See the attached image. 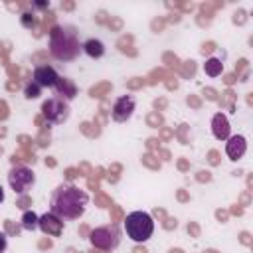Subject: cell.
<instances>
[{"label": "cell", "mask_w": 253, "mask_h": 253, "mask_svg": "<svg viewBox=\"0 0 253 253\" xmlns=\"http://www.w3.org/2000/svg\"><path fill=\"white\" fill-rule=\"evenodd\" d=\"M89 204V194L73 184H59L49 198V211L59 219H77L85 213Z\"/></svg>", "instance_id": "6da1fadb"}, {"label": "cell", "mask_w": 253, "mask_h": 253, "mask_svg": "<svg viewBox=\"0 0 253 253\" xmlns=\"http://www.w3.org/2000/svg\"><path fill=\"white\" fill-rule=\"evenodd\" d=\"M49 49L59 61H71L79 53V40L73 28L55 26L49 32Z\"/></svg>", "instance_id": "7a4b0ae2"}, {"label": "cell", "mask_w": 253, "mask_h": 253, "mask_svg": "<svg viewBox=\"0 0 253 253\" xmlns=\"http://www.w3.org/2000/svg\"><path fill=\"white\" fill-rule=\"evenodd\" d=\"M125 231L126 237L134 243H144L154 233V219L148 211H130L125 219Z\"/></svg>", "instance_id": "3957f363"}, {"label": "cell", "mask_w": 253, "mask_h": 253, "mask_svg": "<svg viewBox=\"0 0 253 253\" xmlns=\"http://www.w3.org/2000/svg\"><path fill=\"white\" fill-rule=\"evenodd\" d=\"M89 243L103 251H113L121 243V231L117 225H101L89 233Z\"/></svg>", "instance_id": "277c9868"}, {"label": "cell", "mask_w": 253, "mask_h": 253, "mask_svg": "<svg viewBox=\"0 0 253 253\" xmlns=\"http://www.w3.org/2000/svg\"><path fill=\"white\" fill-rule=\"evenodd\" d=\"M36 184V174L28 166H12L8 172V186L14 190L16 196L28 194Z\"/></svg>", "instance_id": "5b68a950"}, {"label": "cell", "mask_w": 253, "mask_h": 253, "mask_svg": "<svg viewBox=\"0 0 253 253\" xmlns=\"http://www.w3.org/2000/svg\"><path fill=\"white\" fill-rule=\"evenodd\" d=\"M42 113H43V117H45L47 123L61 125V123H65L69 119V105L61 97H49L42 105Z\"/></svg>", "instance_id": "8992f818"}, {"label": "cell", "mask_w": 253, "mask_h": 253, "mask_svg": "<svg viewBox=\"0 0 253 253\" xmlns=\"http://www.w3.org/2000/svg\"><path fill=\"white\" fill-rule=\"evenodd\" d=\"M134 107H136V101L132 95H121L115 103H113V109H111V117L115 123H126L132 113H134Z\"/></svg>", "instance_id": "52a82bcc"}, {"label": "cell", "mask_w": 253, "mask_h": 253, "mask_svg": "<svg viewBox=\"0 0 253 253\" xmlns=\"http://www.w3.org/2000/svg\"><path fill=\"white\" fill-rule=\"evenodd\" d=\"M32 81L42 89L43 87H55L59 81V73L51 65H38L32 73Z\"/></svg>", "instance_id": "ba28073f"}, {"label": "cell", "mask_w": 253, "mask_h": 253, "mask_svg": "<svg viewBox=\"0 0 253 253\" xmlns=\"http://www.w3.org/2000/svg\"><path fill=\"white\" fill-rule=\"evenodd\" d=\"M245 152H247V138L243 134H231L227 138V142H225V154H227V158L233 160V162H237V160H241L245 156Z\"/></svg>", "instance_id": "9c48e42d"}, {"label": "cell", "mask_w": 253, "mask_h": 253, "mask_svg": "<svg viewBox=\"0 0 253 253\" xmlns=\"http://www.w3.org/2000/svg\"><path fill=\"white\" fill-rule=\"evenodd\" d=\"M38 229H42L45 235H51V237H59L63 233V219H59L57 215H53L51 211L40 215V221H38Z\"/></svg>", "instance_id": "30bf717a"}, {"label": "cell", "mask_w": 253, "mask_h": 253, "mask_svg": "<svg viewBox=\"0 0 253 253\" xmlns=\"http://www.w3.org/2000/svg\"><path fill=\"white\" fill-rule=\"evenodd\" d=\"M211 134L217 140H227L231 136V126H229V121L223 113H215L211 117Z\"/></svg>", "instance_id": "8fae6325"}, {"label": "cell", "mask_w": 253, "mask_h": 253, "mask_svg": "<svg viewBox=\"0 0 253 253\" xmlns=\"http://www.w3.org/2000/svg\"><path fill=\"white\" fill-rule=\"evenodd\" d=\"M81 49H83V53H85L87 57H91V59H99V57L105 55V43H103L101 40H95V38L85 40V42L81 43Z\"/></svg>", "instance_id": "7c38bea8"}, {"label": "cell", "mask_w": 253, "mask_h": 253, "mask_svg": "<svg viewBox=\"0 0 253 253\" xmlns=\"http://www.w3.org/2000/svg\"><path fill=\"white\" fill-rule=\"evenodd\" d=\"M53 89H57V95H61L63 101H71L75 97V93H77L75 85L69 79H65V77H59V81H57V85Z\"/></svg>", "instance_id": "4fadbf2b"}, {"label": "cell", "mask_w": 253, "mask_h": 253, "mask_svg": "<svg viewBox=\"0 0 253 253\" xmlns=\"http://www.w3.org/2000/svg\"><path fill=\"white\" fill-rule=\"evenodd\" d=\"M221 71H223L221 59H217V57L206 59V63H204V73H206V75H210V77H219Z\"/></svg>", "instance_id": "5bb4252c"}, {"label": "cell", "mask_w": 253, "mask_h": 253, "mask_svg": "<svg viewBox=\"0 0 253 253\" xmlns=\"http://www.w3.org/2000/svg\"><path fill=\"white\" fill-rule=\"evenodd\" d=\"M38 221H40V215L32 210H26L22 213V229L26 231H36L38 229Z\"/></svg>", "instance_id": "9a60e30c"}, {"label": "cell", "mask_w": 253, "mask_h": 253, "mask_svg": "<svg viewBox=\"0 0 253 253\" xmlns=\"http://www.w3.org/2000/svg\"><path fill=\"white\" fill-rule=\"evenodd\" d=\"M40 93H42V87H38L34 81L26 83V87H24V95H26V99H38Z\"/></svg>", "instance_id": "2e32d148"}, {"label": "cell", "mask_w": 253, "mask_h": 253, "mask_svg": "<svg viewBox=\"0 0 253 253\" xmlns=\"http://www.w3.org/2000/svg\"><path fill=\"white\" fill-rule=\"evenodd\" d=\"M20 22H22V26L24 28H28V30H32V28H36V18H34V14H30V12H24L22 16H20Z\"/></svg>", "instance_id": "e0dca14e"}, {"label": "cell", "mask_w": 253, "mask_h": 253, "mask_svg": "<svg viewBox=\"0 0 253 253\" xmlns=\"http://www.w3.org/2000/svg\"><path fill=\"white\" fill-rule=\"evenodd\" d=\"M6 247H8V237H6L4 231H0V253H4Z\"/></svg>", "instance_id": "ac0fdd59"}, {"label": "cell", "mask_w": 253, "mask_h": 253, "mask_svg": "<svg viewBox=\"0 0 253 253\" xmlns=\"http://www.w3.org/2000/svg\"><path fill=\"white\" fill-rule=\"evenodd\" d=\"M36 8H49V2H34Z\"/></svg>", "instance_id": "d6986e66"}, {"label": "cell", "mask_w": 253, "mask_h": 253, "mask_svg": "<svg viewBox=\"0 0 253 253\" xmlns=\"http://www.w3.org/2000/svg\"><path fill=\"white\" fill-rule=\"evenodd\" d=\"M4 198H6V194H4V188H2V186H0V204H2V202H4Z\"/></svg>", "instance_id": "ffe728a7"}]
</instances>
